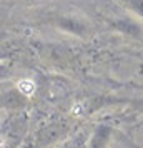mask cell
Listing matches in <instances>:
<instances>
[{
  "label": "cell",
  "mask_w": 143,
  "mask_h": 148,
  "mask_svg": "<svg viewBox=\"0 0 143 148\" xmlns=\"http://www.w3.org/2000/svg\"><path fill=\"white\" fill-rule=\"evenodd\" d=\"M17 87H18V90H20L23 95H30L35 92V83L32 80H27V78H23V80H20L18 83H17Z\"/></svg>",
  "instance_id": "cell-1"
}]
</instances>
